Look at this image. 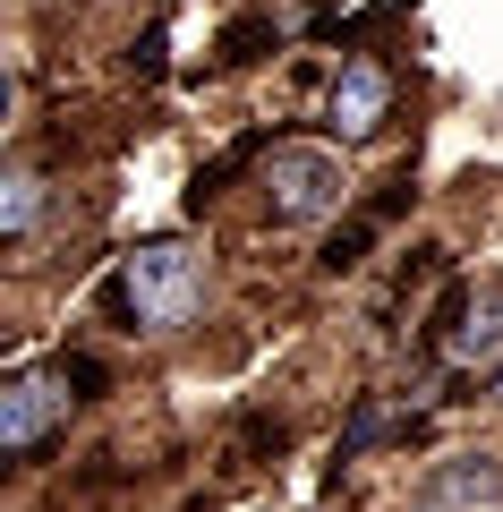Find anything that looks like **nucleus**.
<instances>
[{
	"instance_id": "nucleus-7",
	"label": "nucleus",
	"mask_w": 503,
	"mask_h": 512,
	"mask_svg": "<svg viewBox=\"0 0 503 512\" xmlns=\"http://www.w3.org/2000/svg\"><path fill=\"white\" fill-rule=\"evenodd\" d=\"M495 342H503V299H495V308H478L461 333H452V359H486Z\"/></svg>"
},
{
	"instance_id": "nucleus-3",
	"label": "nucleus",
	"mask_w": 503,
	"mask_h": 512,
	"mask_svg": "<svg viewBox=\"0 0 503 512\" xmlns=\"http://www.w3.org/2000/svg\"><path fill=\"white\" fill-rule=\"evenodd\" d=\"M69 367H26V376H9V393H0V453H35L43 436H52V419L69 410Z\"/></svg>"
},
{
	"instance_id": "nucleus-1",
	"label": "nucleus",
	"mask_w": 503,
	"mask_h": 512,
	"mask_svg": "<svg viewBox=\"0 0 503 512\" xmlns=\"http://www.w3.org/2000/svg\"><path fill=\"white\" fill-rule=\"evenodd\" d=\"M111 299H120V316L137 333H180L188 316H197V299H205V256L188 248V239H145L120 265Z\"/></svg>"
},
{
	"instance_id": "nucleus-4",
	"label": "nucleus",
	"mask_w": 503,
	"mask_h": 512,
	"mask_svg": "<svg viewBox=\"0 0 503 512\" xmlns=\"http://www.w3.org/2000/svg\"><path fill=\"white\" fill-rule=\"evenodd\" d=\"M495 495H503V461H495V453H461V461H444V470H435L427 512H486Z\"/></svg>"
},
{
	"instance_id": "nucleus-5",
	"label": "nucleus",
	"mask_w": 503,
	"mask_h": 512,
	"mask_svg": "<svg viewBox=\"0 0 503 512\" xmlns=\"http://www.w3.org/2000/svg\"><path fill=\"white\" fill-rule=\"evenodd\" d=\"M384 103H393L384 60H350V69L333 77V120H342V137H367V128L384 120Z\"/></svg>"
},
{
	"instance_id": "nucleus-6",
	"label": "nucleus",
	"mask_w": 503,
	"mask_h": 512,
	"mask_svg": "<svg viewBox=\"0 0 503 512\" xmlns=\"http://www.w3.org/2000/svg\"><path fill=\"white\" fill-rule=\"evenodd\" d=\"M35 214H43V180H35V171H18V180H9V205H0V231L26 239V231H35Z\"/></svg>"
},
{
	"instance_id": "nucleus-2",
	"label": "nucleus",
	"mask_w": 503,
	"mask_h": 512,
	"mask_svg": "<svg viewBox=\"0 0 503 512\" xmlns=\"http://www.w3.org/2000/svg\"><path fill=\"white\" fill-rule=\"evenodd\" d=\"M265 197H273V214H282V222H316V214H333V205L350 197L342 154H324V146H282V154L265 163Z\"/></svg>"
},
{
	"instance_id": "nucleus-8",
	"label": "nucleus",
	"mask_w": 503,
	"mask_h": 512,
	"mask_svg": "<svg viewBox=\"0 0 503 512\" xmlns=\"http://www.w3.org/2000/svg\"><path fill=\"white\" fill-rule=\"evenodd\" d=\"M495 393H503V376H495Z\"/></svg>"
}]
</instances>
